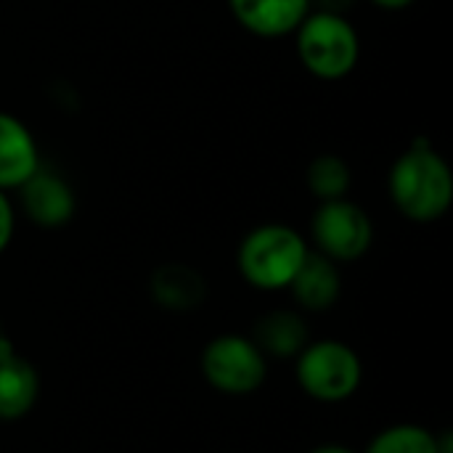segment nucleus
Wrapping results in <instances>:
<instances>
[{"label": "nucleus", "instance_id": "obj_1", "mask_svg": "<svg viewBox=\"0 0 453 453\" xmlns=\"http://www.w3.org/2000/svg\"><path fill=\"white\" fill-rule=\"evenodd\" d=\"M390 196L401 215L417 223H433L449 212L453 202V175L449 162L430 141L417 138L390 170Z\"/></svg>", "mask_w": 453, "mask_h": 453}, {"label": "nucleus", "instance_id": "obj_2", "mask_svg": "<svg viewBox=\"0 0 453 453\" xmlns=\"http://www.w3.org/2000/svg\"><path fill=\"white\" fill-rule=\"evenodd\" d=\"M295 32L297 56L313 77L342 80L356 69L361 56V40L356 27L342 13H308Z\"/></svg>", "mask_w": 453, "mask_h": 453}, {"label": "nucleus", "instance_id": "obj_3", "mask_svg": "<svg viewBox=\"0 0 453 453\" xmlns=\"http://www.w3.org/2000/svg\"><path fill=\"white\" fill-rule=\"evenodd\" d=\"M308 257V247L303 236L289 226H260L239 247V268L244 279L260 289H281L289 287L303 260Z\"/></svg>", "mask_w": 453, "mask_h": 453}, {"label": "nucleus", "instance_id": "obj_4", "mask_svg": "<svg viewBox=\"0 0 453 453\" xmlns=\"http://www.w3.org/2000/svg\"><path fill=\"white\" fill-rule=\"evenodd\" d=\"M300 385L319 401H342L361 382V364L342 342H319L300 356Z\"/></svg>", "mask_w": 453, "mask_h": 453}, {"label": "nucleus", "instance_id": "obj_5", "mask_svg": "<svg viewBox=\"0 0 453 453\" xmlns=\"http://www.w3.org/2000/svg\"><path fill=\"white\" fill-rule=\"evenodd\" d=\"M313 236L329 260H358L372 247V220L350 199L321 202L313 218Z\"/></svg>", "mask_w": 453, "mask_h": 453}, {"label": "nucleus", "instance_id": "obj_6", "mask_svg": "<svg viewBox=\"0 0 453 453\" xmlns=\"http://www.w3.org/2000/svg\"><path fill=\"white\" fill-rule=\"evenodd\" d=\"M207 380L223 393H252L265 380V361L255 342L242 337L215 340L202 358Z\"/></svg>", "mask_w": 453, "mask_h": 453}, {"label": "nucleus", "instance_id": "obj_7", "mask_svg": "<svg viewBox=\"0 0 453 453\" xmlns=\"http://www.w3.org/2000/svg\"><path fill=\"white\" fill-rule=\"evenodd\" d=\"M19 194H21L24 212L42 228L64 226L74 215V191H72V186L61 175H56L50 170L37 167L19 186Z\"/></svg>", "mask_w": 453, "mask_h": 453}, {"label": "nucleus", "instance_id": "obj_8", "mask_svg": "<svg viewBox=\"0 0 453 453\" xmlns=\"http://www.w3.org/2000/svg\"><path fill=\"white\" fill-rule=\"evenodd\" d=\"M236 21L260 37H281L311 13V0H228Z\"/></svg>", "mask_w": 453, "mask_h": 453}, {"label": "nucleus", "instance_id": "obj_9", "mask_svg": "<svg viewBox=\"0 0 453 453\" xmlns=\"http://www.w3.org/2000/svg\"><path fill=\"white\" fill-rule=\"evenodd\" d=\"M40 167V154L29 127L0 111V191L19 188Z\"/></svg>", "mask_w": 453, "mask_h": 453}, {"label": "nucleus", "instance_id": "obj_10", "mask_svg": "<svg viewBox=\"0 0 453 453\" xmlns=\"http://www.w3.org/2000/svg\"><path fill=\"white\" fill-rule=\"evenodd\" d=\"M289 287L295 289V297L300 305H305L311 311H324L340 295V273L326 255L308 252V257L303 260V265L295 273Z\"/></svg>", "mask_w": 453, "mask_h": 453}, {"label": "nucleus", "instance_id": "obj_11", "mask_svg": "<svg viewBox=\"0 0 453 453\" xmlns=\"http://www.w3.org/2000/svg\"><path fill=\"white\" fill-rule=\"evenodd\" d=\"M151 295L170 311H191L204 300V279L188 265L170 263L151 276Z\"/></svg>", "mask_w": 453, "mask_h": 453}, {"label": "nucleus", "instance_id": "obj_12", "mask_svg": "<svg viewBox=\"0 0 453 453\" xmlns=\"http://www.w3.org/2000/svg\"><path fill=\"white\" fill-rule=\"evenodd\" d=\"M37 398V377L35 369L8 356L0 361V419H19L24 417Z\"/></svg>", "mask_w": 453, "mask_h": 453}, {"label": "nucleus", "instance_id": "obj_13", "mask_svg": "<svg viewBox=\"0 0 453 453\" xmlns=\"http://www.w3.org/2000/svg\"><path fill=\"white\" fill-rule=\"evenodd\" d=\"M255 345L273 353V356H295L308 342V329L300 316L295 313H271L255 329Z\"/></svg>", "mask_w": 453, "mask_h": 453}, {"label": "nucleus", "instance_id": "obj_14", "mask_svg": "<svg viewBox=\"0 0 453 453\" xmlns=\"http://www.w3.org/2000/svg\"><path fill=\"white\" fill-rule=\"evenodd\" d=\"M350 180L353 175L348 162L334 154H321L308 167V186L321 202L342 199L350 188Z\"/></svg>", "mask_w": 453, "mask_h": 453}, {"label": "nucleus", "instance_id": "obj_15", "mask_svg": "<svg viewBox=\"0 0 453 453\" xmlns=\"http://www.w3.org/2000/svg\"><path fill=\"white\" fill-rule=\"evenodd\" d=\"M369 453H443L438 441L422 430V427H411V425H401V427H393L388 433H382L374 443Z\"/></svg>", "mask_w": 453, "mask_h": 453}, {"label": "nucleus", "instance_id": "obj_16", "mask_svg": "<svg viewBox=\"0 0 453 453\" xmlns=\"http://www.w3.org/2000/svg\"><path fill=\"white\" fill-rule=\"evenodd\" d=\"M13 236V207L5 196V191H0V252L8 247Z\"/></svg>", "mask_w": 453, "mask_h": 453}, {"label": "nucleus", "instance_id": "obj_17", "mask_svg": "<svg viewBox=\"0 0 453 453\" xmlns=\"http://www.w3.org/2000/svg\"><path fill=\"white\" fill-rule=\"evenodd\" d=\"M313 3V0H311ZM321 5V11H329V13H342L345 8H350L356 0H316Z\"/></svg>", "mask_w": 453, "mask_h": 453}, {"label": "nucleus", "instance_id": "obj_18", "mask_svg": "<svg viewBox=\"0 0 453 453\" xmlns=\"http://www.w3.org/2000/svg\"><path fill=\"white\" fill-rule=\"evenodd\" d=\"M372 3L380 8H388V11H401V8H409L414 0H372Z\"/></svg>", "mask_w": 453, "mask_h": 453}, {"label": "nucleus", "instance_id": "obj_19", "mask_svg": "<svg viewBox=\"0 0 453 453\" xmlns=\"http://www.w3.org/2000/svg\"><path fill=\"white\" fill-rule=\"evenodd\" d=\"M313 453H353V451H348V449H340V446H326V449H319V451H313Z\"/></svg>", "mask_w": 453, "mask_h": 453}]
</instances>
